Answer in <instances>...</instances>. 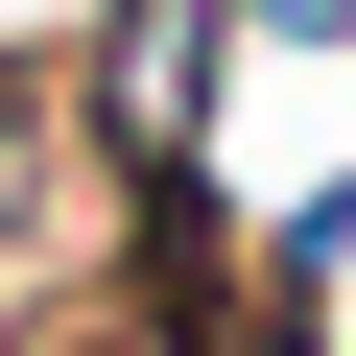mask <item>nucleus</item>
Returning <instances> with one entry per match:
<instances>
[{
	"mask_svg": "<svg viewBox=\"0 0 356 356\" xmlns=\"http://www.w3.org/2000/svg\"><path fill=\"white\" fill-rule=\"evenodd\" d=\"M0 191H24V143H0Z\"/></svg>",
	"mask_w": 356,
	"mask_h": 356,
	"instance_id": "nucleus-1",
	"label": "nucleus"
}]
</instances>
